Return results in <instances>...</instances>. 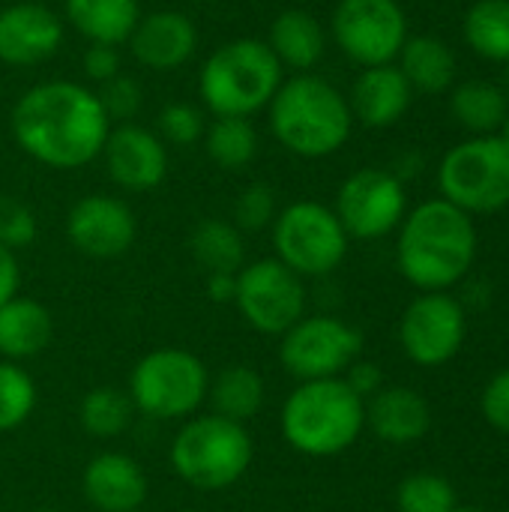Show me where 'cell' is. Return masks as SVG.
<instances>
[{
	"instance_id": "cell-1",
	"label": "cell",
	"mask_w": 509,
	"mask_h": 512,
	"mask_svg": "<svg viewBox=\"0 0 509 512\" xmlns=\"http://www.w3.org/2000/svg\"><path fill=\"white\" fill-rule=\"evenodd\" d=\"M15 144L45 168L75 171L102 156L111 120L96 90L57 78L33 84L12 105Z\"/></svg>"
},
{
	"instance_id": "cell-2",
	"label": "cell",
	"mask_w": 509,
	"mask_h": 512,
	"mask_svg": "<svg viewBox=\"0 0 509 512\" xmlns=\"http://www.w3.org/2000/svg\"><path fill=\"white\" fill-rule=\"evenodd\" d=\"M396 258L402 276L423 294L447 291L465 279L477 258V228L456 204L423 201L402 219Z\"/></svg>"
},
{
	"instance_id": "cell-3",
	"label": "cell",
	"mask_w": 509,
	"mask_h": 512,
	"mask_svg": "<svg viewBox=\"0 0 509 512\" xmlns=\"http://www.w3.org/2000/svg\"><path fill=\"white\" fill-rule=\"evenodd\" d=\"M273 138L294 156L324 159L345 147L354 114L348 99L321 75L297 72L267 105Z\"/></svg>"
},
{
	"instance_id": "cell-4",
	"label": "cell",
	"mask_w": 509,
	"mask_h": 512,
	"mask_svg": "<svg viewBox=\"0 0 509 512\" xmlns=\"http://www.w3.org/2000/svg\"><path fill=\"white\" fill-rule=\"evenodd\" d=\"M282 438L303 456L327 459L357 444L366 426V402L345 378L303 381L282 405Z\"/></svg>"
},
{
	"instance_id": "cell-5",
	"label": "cell",
	"mask_w": 509,
	"mask_h": 512,
	"mask_svg": "<svg viewBox=\"0 0 509 512\" xmlns=\"http://www.w3.org/2000/svg\"><path fill=\"white\" fill-rule=\"evenodd\" d=\"M282 72L264 39L240 36L201 63L198 93L213 117H252L270 105L285 81Z\"/></svg>"
},
{
	"instance_id": "cell-6",
	"label": "cell",
	"mask_w": 509,
	"mask_h": 512,
	"mask_svg": "<svg viewBox=\"0 0 509 512\" xmlns=\"http://www.w3.org/2000/svg\"><path fill=\"white\" fill-rule=\"evenodd\" d=\"M171 465L198 492L234 486L252 465V438L243 423L207 414L189 420L171 441Z\"/></svg>"
},
{
	"instance_id": "cell-7",
	"label": "cell",
	"mask_w": 509,
	"mask_h": 512,
	"mask_svg": "<svg viewBox=\"0 0 509 512\" xmlns=\"http://www.w3.org/2000/svg\"><path fill=\"white\" fill-rule=\"evenodd\" d=\"M444 201L471 213H498L509 207V144L501 135H480L453 147L441 168Z\"/></svg>"
},
{
	"instance_id": "cell-8",
	"label": "cell",
	"mask_w": 509,
	"mask_h": 512,
	"mask_svg": "<svg viewBox=\"0 0 509 512\" xmlns=\"http://www.w3.org/2000/svg\"><path fill=\"white\" fill-rule=\"evenodd\" d=\"M207 366L180 348H159L141 357L129 378V399L135 411L153 420H177L195 414L207 399Z\"/></svg>"
},
{
	"instance_id": "cell-9",
	"label": "cell",
	"mask_w": 509,
	"mask_h": 512,
	"mask_svg": "<svg viewBox=\"0 0 509 512\" xmlns=\"http://www.w3.org/2000/svg\"><path fill=\"white\" fill-rule=\"evenodd\" d=\"M276 258L303 276L333 273L348 252V234L339 216L318 201H294L273 219Z\"/></svg>"
},
{
	"instance_id": "cell-10",
	"label": "cell",
	"mask_w": 509,
	"mask_h": 512,
	"mask_svg": "<svg viewBox=\"0 0 509 512\" xmlns=\"http://www.w3.org/2000/svg\"><path fill=\"white\" fill-rule=\"evenodd\" d=\"M330 33L345 57L369 69L399 57L408 39V21L399 0H339Z\"/></svg>"
},
{
	"instance_id": "cell-11",
	"label": "cell",
	"mask_w": 509,
	"mask_h": 512,
	"mask_svg": "<svg viewBox=\"0 0 509 512\" xmlns=\"http://www.w3.org/2000/svg\"><path fill=\"white\" fill-rule=\"evenodd\" d=\"M234 306L252 330L264 336H285L306 312V288L303 279L279 258H264L237 273Z\"/></svg>"
},
{
	"instance_id": "cell-12",
	"label": "cell",
	"mask_w": 509,
	"mask_h": 512,
	"mask_svg": "<svg viewBox=\"0 0 509 512\" xmlns=\"http://www.w3.org/2000/svg\"><path fill=\"white\" fill-rule=\"evenodd\" d=\"M363 336L339 318L312 315L300 318L279 345V360L288 375L300 381L339 378L354 360H360Z\"/></svg>"
},
{
	"instance_id": "cell-13",
	"label": "cell",
	"mask_w": 509,
	"mask_h": 512,
	"mask_svg": "<svg viewBox=\"0 0 509 512\" xmlns=\"http://www.w3.org/2000/svg\"><path fill=\"white\" fill-rule=\"evenodd\" d=\"M405 207V186L396 174L384 168H363L342 183L333 213L348 237L378 240L402 225Z\"/></svg>"
},
{
	"instance_id": "cell-14",
	"label": "cell",
	"mask_w": 509,
	"mask_h": 512,
	"mask_svg": "<svg viewBox=\"0 0 509 512\" xmlns=\"http://www.w3.org/2000/svg\"><path fill=\"white\" fill-rule=\"evenodd\" d=\"M468 336V318L456 297L444 291H426L417 297L402 321H399V342L405 354L426 369L450 363Z\"/></svg>"
},
{
	"instance_id": "cell-15",
	"label": "cell",
	"mask_w": 509,
	"mask_h": 512,
	"mask_svg": "<svg viewBox=\"0 0 509 512\" xmlns=\"http://www.w3.org/2000/svg\"><path fill=\"white\" fill-rule=\"evenodd\" d=\"M135 234L132 210L114 195H87L75 201L66 216V237L87 258H120L132 249Z\"/></svg>"
},
{
	"instance_id": "cell-16",
	"label": "cell",
	"mask_w": 509,
	"mask_h": 512,
	"mask_svg": "<svg viewBox=\"0 0 509 512\" xmlns=\"http://www.w3.org/2000/svg\"><path fill=\"white\" fill-rule=\"evenodd\" d=\"M102 159L108 177L126 192H150L168 177V144L138 123H120L111 129Z\"/></svg>"
},
{
	"instance_id": "cell-17",
	"label": "cell",
	"mask_w": 509,
	"mask_h": 512,
	"mask_svg": "<svg viewBox=\"0 0 509 512\" xmlns=\"http://www.w3.org/2000/svg\"><path fill=\"white\" fill-rule=\"evenodd\" d=\"M132 57L150 72H174L186 66L198 48V27L186 12L159 9L138 18L126 39Z\"/></svg>"
},
{
	"instance_id": "cell-18",
	"label": "cell",
	"mask_w": 509,
	"mask_h": 512,
	"mask_svg": "<svg viewBox=\"0 0 509 512\" xmlns=\"http://www.w3.org/2000/svg\"><path fill=\"white\" fill-rule=\"evenodd\" d=\"M63 45V21L42 3H12L0 9V63L33 66Z\"/></svg>"
},
{
	"instance_id": "cell-19",
	"label": "cell",
	"mask_w": 509,
	"mask_h": 512,
	"mask_svg": "<svg viewBox=\"0 0 509 512\" xmlns=\"http://www.w3.org/2000/svg\"><path fill=\"white\" fill-rule=\"evenodd\" d=\"M84 495L99 512H135L147 501V477L132 456L99 453L84 468Z\"/></svg>"
},
{
	"instance_id": "cell-20",
	"label": "cell",
	"mask_w": 509,
	"mask_h": 512,
	"mask_svg": "<svg viewBox=\"0 0 509 512\" xmlns=\"http://www.w3.org/2000/svg\"><path fill=\"white\" fill-rule=\"evenodd\" d=\"M411 84L399 66H369L357 75L351 87V114L369 129H387L399 123L411 105Z\"/></svg>"
},
{
	"instance_id": "cell-21",
	"label": "cell",
	"mask_w": 509,
	"mask_h": 512,
	"mask_svg": "<svg viewBox=\"0 0 509 512\" xmlns=\"http://www.w3.org/2000/svg\"><path fill=\"white\" fill-rule=\"evenodd\" d=\"M366 423L381 441L405 447L429 435L432 408L411 387H381L366 405Z\"/></svg>"
},
{
	"instance_id": "cell-22",
	"label": "cell",
	"mask_w": 509,
	"mask_h": 512,
	"mask_svg": "<svg viewBox=\"0 0 509 512\" xmlns=\"http://www.w3.org/2000/svg\"><path fill=\"white\" fill-rule=\"evenodd\" d=\"M264 42L279 60V66L294 72H309L321 63L327 51V33L321 21L306 9H282L270 21V33Z\"/></svg>"
},
{
	"instance_id": "cell-23",
	"label": "cell",
	"mask_w": 509,
	"mask_h": 512,
	"mask_svg": "<svg viewBox=\"0 0 509 512\" xmlns=\"http://www.w3.org/2000/svg\"><path fill=\"white\" fill-rule=\"evenodd\" d=\"M54 339V321L51 312L30 300V297H12L0 306V354L15 360H30L42 354Z\"/></svg>"
},
{
	"instance_id": "cell-24",
	"label": "cell",
	"mask_w": 509,
	"mask_h": 512,
	"mask_svg": "<svg viewBox=\"0 0 509 512\" xmlns=\"http://www.w3.org/2000/svg\"><path fill=\"white\" fill-rule=\"evenodd\" d=\"M63 9L90 45H123L141 18L138 0H63Z\"/></svg>"
},
{
	"instance_id": "cell-25",
	"label": "cell",
	"mask_w": 509,
	"mask_h": 512,
	"mask_svg": "<svg viewBox=\"0 0 509 512\" xmlns=\"http://www.w3.org/2000/svg\"><path fill=\"white\" fill-rule=\"evenodd\" d=\"M399 69L411 90L441 93L456 78V54L438 36H408L399 51Z\"/></svg>"
},
{
	"instance_id": "cell-26",
	"label": "cell",
	"mask_w": 509,
	"mask_h": 512,
	"mask_svg": "<svg viewBox=\"0 0 509 512\" xmlns=\"http://www.w3.org/2000/svg\"><path fill=\"white\" fill-rule=\"evenodd\" d=\"M264 378L252 366H228L207 387L213 414L231 423H246L264 408Z\"/></svg>"
},
{
	"instance_id": "cell-27",
	"label": "cell",
	"mask_w": 509,
	"mask_h": 512,
	"mask_svg": "<svg viewBox=\"0 0 509 512\" xmlns=\"http://www.w3.org/2000/svg\"><path fill=\"white\" fill-rule=\"evenodd\" d=\"M189 249L195 261L207 273H240L246 258L243 231L225 219H204L195 225L189 237Z\"/></svg>"
},
{
	"instance_id": "cell-28",
	"label": "cell",
	"mask_w": 509,
	"mask_h": 512,
	"mask_svg": "<svg viewBox=\"0 0 509 512\" xmlns=\"http://www.w3.org/2000/svg\"><path fill=\"white\" fill-rule=\"evenodd\" d=\"M201 141L210 162L222 171H243L258 156V129L249 117H216Z\"/></svg>"
},
{
	"instance_id": "cell-29",
	"label": "cell",
	"mask_w": 509,
	"mask_h": 512,
	"mask_svg": "<svg viewBox=\"0 0 509 512\" xmlns=\"http://www.w3.org/2000/svg\"><path fill=\"white\" fill-rule=\"evenodd\" d=\"M465 39L480 57L509 63V0H477L465 15Z\"/></svg>"
},
{
	"instance_id": "cell-30",
	"label": "cell",
	"mask_w": 509,
	"mask_h": 512,
	"mask_svg": "<svg viewBox=\"0 0 509 512\" xmlns=\"http://www.w3.org/2000/svg\"><path fill=\"white\" fill-rule=\"evenodd\" d=\"M507 93L489 81H465L453 93V114L471 132H492L501 129L507 117Z\"/></svg>"
},
{
	"instance_id": "cell-31",
	"label": "cell",
	"mask_w": 509,
	"mask_h": 512,
	"mask_svg": "<svg viewBox=\"0 0 509 512\" xmlns=\"http://www.w3.org/2000/svg\"><path fill=\"white\" fill-rule=\"evenodd\" d=\"M132 399L117 387H96L81 399V426L93 438H117L132 423Z\"/></svg>"
},
{
	"instance_id": "cell-32",
	"label": "cell",
	"mask_w": 509,
	"mask_h": 512,
	"mask_svg": "<svg viewBox=\"0 0 509 512\" xmlns=\"http://www.w3.org/2000/svg\"><path fill=\"white\" fill-rule=\"evenodd\" d=\"M36 408V384L18 366L3 360L0 363V432L18 429Z\"/></svg>"
},
{
	"instance_id": "cell-33",
	"label": "cell",
	"mask_w": 509,
	"mask_h": 512,
	"mask_svg": "<svg viewBox=\"0 0 509 512\" xmlns=\"http://www.w3.org/2000/svg\"><path fill=\"white\" fill-rule=\"evenodd\" d=\"M396 504H399V512H453L456 492L438 474H414L402 480L396 492Z\"/></svg>"
},
{
	"instance_id": "cell-34",
	"label": "cell",
	"mask_w": 509,
	"mask_h": 512,
	"mask_svg": "<svg viewBox=\"0 0 509 512\" xmlns=\"http://www.w3.org/2000/svg\"><path fill=\"white\" fill-rule=\"evenodd\" d=\"M204 114L192 102H171L159 111V138L171 147H189L204 138Z\"/></svg>"
},
{
	"instance_id": "cell-35",
	"label": "cell",
	"mask_w": 509,
	"mask_h": 512,
	"mask_svg": "<svg viewBox=\"0 0 509 512\" xmlns=\"http://www.w3.org/2000/svg\"><path fill=\"white\" fill-rule=\"evenodd\" d=\"M276 219V195L267 183H252L246 186L237 201H234V225L243 234L264 231Z\"/></svg>"
},
{
	"instance_id": "cell-36",
	"label": "cell",
	"mask_w": 509,
	"mask_h": 512,
	"mask_svg": "<svg viewBox=\"0 0 509 512\" xmlns=\"http://www.w3.org/2000/svg\"><path fill=\"white\" fill-rule=\"evenodd\" d=\"M33 240H36L33 210L12 195H0V243L15 252L30 246Z\"/></svg>"
},
{
	"instance_id": "cell-37",
	"label": "cell",
	"mask_w": 509,
	"mask_h": 512,
	"mask_svg": "<svg viewBox=\"0 0 509 512\" xmlns=\"http://www.w3.org/2000/svg\"><path fill=\"white\" fill-rule=\"evenodd\" d=\"M96 96H99L108 120H123V123H129L141 111V102H144L141 84L135 78H129V75H123V72L114 75L111 81L99 84Z\"/></svg>"
},
{
	"instance_id": "cell-38",
	"label": "cell",
	"mask_w": 509,
	"mask_h": 512,
	"mask_svg": "<svg viewBox=\"0 0 509 512\" xmlns=\"http://www.w3.org/2000/svg\"><path fill=\"white\" fill-rule=\"evenodd\" d=\"M483 417L489 426L509 432V369L495 375L483 390Z\"/></svg>"
},
{
	"instance_id": "cell-39",
	"label": "cell",
	"mask_w": 509,
	"mask_h": 512,
	"mask_svg": "<svg viewBox=\"0 0 509 512\" xmlns=\"http://www.w3.org/2000/svg\"><path fill=\"white\" fill-rule=\"evenodd\" d=\"M81 66L90 81L105 84L114 75H120V51H117V45H87Z\"/></svg>"
},
{
	"instance_id": "cell-40",
	"label": "cell",
	"mask_w": 509,
	"mask_h": 512,
	"mask_svg": "<svg viewBox=\"0 0 509 512\" xmlns=\"http://www.w3.org/2000/svg\"><path fill=\"white\" fill-rule=\"evenodd\" d=\"M345 384L366 402V399H372L381 387H384V375H381V369L375 366V363H363V360H354L351 366H348V378H345Z\"/></svg>"
},
{
	"instance_id": "cell-41",
	"label": "cell",
	"mask_w": 509,
	"mask_h": 512,
	"mask_svg": "<svg viewBox=\"0 0 509 512\" xmlns=\"http://www.w3.org/2000/svg\"><path fill=\"white\" fill-rule=\"evenodd\" d=\"M18 285H21V270H18V258L12 249H6L0 243V306L9 303L12 297H18Z\"/></svg>"
},
{
	"instance_id": "cell-42",
	"label": "cell",
	"mask_w": 509,
	"mask_h": 512,
	"mask_svg": "<svg viewBox=\"0 0 509 512\" xmlns=\"http://www.w3.org/2000/svg\"><path fill=\"white\" fill-rule=\"evenodd\" d=\"M207 297L213 303H234L237 273H207Z\"/></svg>"
},
{
	"instance_id": "cell-43",
	"label": "cell",
	"mask_w": 509,
	"mask_h": 512,
	"mask_svg": "<svg viewBox=\"0 0 509 512\" xmlns=\"http://www.w3.org/2000/svg\"><path fill=\"white\" fill-rule=\"evenodd\" d=\"M501 138L509 144V111H507V117H504V123H501Z\"/></svg>"
},
{
	"instance_id": "cell-44",
	"label": "cell",
	"mask_w": 509,
	"mask_h": 512,
	"mask_svg": "<svg viewBox=\"0 0 509 512\" xmlns=\"http://www.w3.org/2000/svg\"><path fill=\"white\" fill-rule=\"evenodd\" d=\"M453 512H486V510H480V507H456Z\"/></svg>"
},
{
	"instance_id": "cell-45",
	"label": "cell",
	"mask_w": 509,
	"mask_h": 512,
	"mask_svg": "<svg viewBox=\"0 0 509 512\" xmlns=\"http://www.w3.org/2000/svg\"><path fill=\"white\" fill-rule=\"evenodd\" d=\"M192 3H213V0H192Z\"/></svg>"
},
{
	"instance_id": "cell-46",
	"label": "cell",
	"mask_w": 509,
	"mask_h": 512,
	"mask_svg": "<svg viewBox=\"0 0 509 512\" xmlns=\"http://www.w3.org/2000/svg\"><path fill=\"white\" fill-rule=\"evenodd\" d=\"M507 93H509V69H507Z\"/></svg>"
},
{
	"instance_id": "cell-47",
	"label": "cell",
	"mask_w": 509,
	"mask_h": 512,
	"mask_svg": "<svg viewBox=\"0 0 509 512\" xmlns=\"http://www.w3.org/2000/svg\"><path fill=\"white\" fill-rule=\"evenodd\" d=\"M36 512H54V510H36Z\"/></svg>"
}]
</instances>
